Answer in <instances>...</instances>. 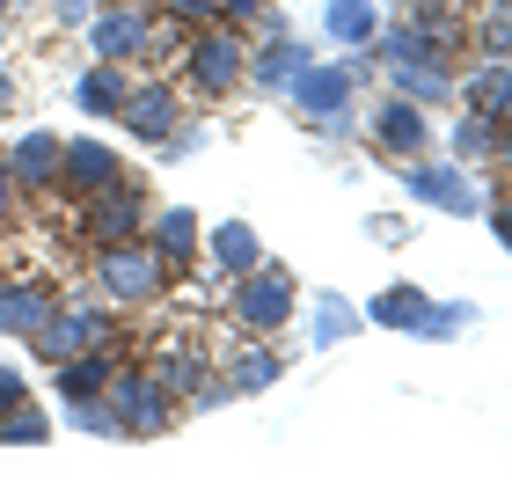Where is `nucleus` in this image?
<instances>
[{
    "label": "nucleus",
    "instance_id": "obj_29",
    "mask_svg": "<svg viewBox=\"0 0 512 483\" xmlns=\"http://www.w3.org/2000/svg\"><path fill=\"white\" fill-rule=\"evenodd\" d=\"M469 322H476V308H469V301H447V308L432 301V308H425V322H417L410 337H461Z\"/></svg>",
    "mask_w": 512,
    "mask_h": 483
},
{
    "label": "nucleus",
    "instance_id": "obj_27",
    "mask_svg": "<svg viewBox=\"0 0 512 483\" xmlns=\"http://www.w3.org/2000/svg\"><path fill=\"white\" fill-rule=\"evenodd\" d=\"M0 440H8V447H44V440H52V418L22 396L15 410H0Z\"/></svg>",
    "mask_w": 512,
    "mask_h": 483
},
{
    "label": "nucleus",
    "instance_id": "obj_14",
    "mask_svg": "<svg viewBox=\"0 0 512 483\" xmlns=\"http://www.w3.org/2000/svg\"><path fill=\"white\" fill-rule=\"evenodd\" d=\"M147 227H154L147 249L161 257V271H191V264H198L205 235H198V213H191V205H161V213H154Z\"/></svg>",
    "mask_w": 512,
    "mask_h": 483
},
{
    "label": "nucleus",
    "instance_id": "obj_37",
    "mask_svg": "<svg viewBox=\"0 0 512 483\" xmlns=\"http://www.w3.org/2000/svg\"><path fill=\"white\" fill-rule=\"evenodd\" d=\"M491 235H498V249H512V198H505L498 213H491Z\"/></svg>",
    "mask_w": 512,
    "mask_h": 483
},
{
    "label": "nucleus",
    "instance_id": "obj_9",
    "mask_svg": "<svg viewBox=\"0 0 512 483\" xmlns=\"http://www.w3.org/2000/svg\"><path fill=\"white\" fill-rule=\"evenodd\" d=\"M147 44H154V15L147 8H132V0H125V8H103V15H88V52H96V59H139V52H147Z\"/></svg>",
    "mask_w": 512,
    "mask_h": 483
},
{
    "label": "nucleus",
    "instance_id": "obj_6",
    "mask_svg": "<svg viewBox=\"0 0 512 483\" xmlns=\"http://www.w3.org/2000/svg\"><path fill=\"white\" fill-rule=\"evenodd\" d=\"M103 337H110V315H103L96 301H74V308H52V315H44V330H37L30 344H37L44 366H59V359H74V352H96Z\"/></svg>",
    "mask_w": 512,
    "mask_h": 483
},
{
    "label": "nucleus",
    "instance_id": "obj_34",
    "mask_svg": "<svg viewBox=\"0 0 512 483\" xmlns=\"http://www.w3.org/2000/svg\"><path fill=\"white\" fill-rule=\"evenodd\" d=\"M15 205H22V183L8 169V154H0V220H15Z\"/></svg>",
    "mask_w": 512,
    "mask_h": 483
},
{
    "label": "nucleus",
    "instance_id": "obj_39",
    "mask_svg": "<svg viewBox=\"0 0 512 483\" xmlns=\"http://www.w3.org/2000/svg\"><path fill=\"white\" fill-rule=\"evenodd\" d=\"M0 110H15V81L8 74H0Z\"/></svg>",
    "mask_w": 512,
    "mask_h": 483
},
{
    "label": "nucleus",
    "instance_id": "obj_20",
    "mask_svg": "<svg viewBox=\"0 0 512 483\" xmlns=\"http://www.w3.org/2000/svg\"><path fill=\"white\" fill-rule=\"evenodd\" d=\"M322 37L344 44V52H359V44L381 37V8L374 0H330V8H322Z\"/></svg>",
    "mask_w": 512,
    "mask_h": 483
},
{
    "label": "nucleus",
    "instance_id": "obj_21",
    "mask_svg": "<svg viewBox=\"0 0 512 483\" xmlns=\"http://www.w3.org/2000/svg\"><path fill=\"white\" fill-rule=\"evenodd\" d=\"M461 96H469V110H483L491 125H512V59H483Z\"/></svg>",
    "mask_w": 512,
    "mask_h": 483
},
{
    "label": "nucleus",
    "instance_id": "obj_1",
    "mask_svg": "<svg viewBox=\"0 0 512 483\" xmlns=\"http://www.w3.org/2000/svg\"><path fill=\"white\" fill-rule=\"evenodd\" d=\"M293 308H300V286H293L286 264H256V271H242V279H235V315H242V330L278 337V330L293 322Z\"/></svg>",
    "mask_w": 512,
    "mask_h": 483
},
{
    "label": "nucleus",
    "instance_id": "obj_38",
    "mask_svg": "<svg viewBox=\"0 0 512 483\" xmlns=\"http://www.w3.org/2000/svg\"><path fill=\"white\" fill-rule=\"evenodd\" d=\"M96 15V0H59V22H88Z\"/></svg>",
    "mask_w": 512,
    "mask_h": 483
},
{
    "label": "nucleus",
    "instance_id": "obj_36",
    "mask_svg": "<svg viewBox=\"0 0 512 483\" xmlns=\"http://www.w3.org/2000/svg\"><path fill=\"white\" fill-rule=\"evenodd\" d=\"M227 22H264V0H220Z\"/></svg>",
    "mask_w": 512,
    "mask_h": 483
},
{
    "label": "nucleus",
    "instance_id": "obj_4",
    "mask_svg": "<svg viewBox=\"0 0 512 483\" xmlns=\"http://www.w3.org/2000/svg\"><path fill=\"white\" fill-rule=\"evenodd\" d=\"M110 418H118V440H154V432H169V388H161L154 374H110L103 388Z\"/></svg>",
    "mask_w": 512,
    "mask_h": 483
},
{
    "label": "nucleus",
    "instance_id": "obj_24",
    "mask_svg": "<svg viewBox=\"0 0 512 483\" xmlns=\"http://www.w3.org/2000/svg\"><path fill=\"white\" fill-rule=\"evenodd\" d=\"M278 374H286V352H271V344H249V352L227 366V388H235V396H256V388H271Z\"/></svg>",
    "mask_w": 512,
    "mask_h": 483
},
{
    "label": "nucleus",
    "instance_id": "obj_31",
    "mask_svg": "<svg viewBox=\"0 0 512 483\" xmlns=\"http://www.w3.org/2000/svg\"><path fill=\"white\" fill-rule=\"evenodd\" d=\"M491 147H498V125L483 118V110H469V118L454 125V154L469 161V154H491Z\"/></svg>",
    "mask_w": 512,
    "mask_h": 483
},
{
    "label": "nucleus",
    "instance_id": "obj_10",
    "mask_svg": "<svg viewBox=\"0 0 512 483\" xmlns=\"http://www.w3.org/2000/svg\"><path fill=\"white\" fill-rule=\"evenodd\" d=\"M118 176H125V154H118V147H103V140H66V147H59V191L96 198V191H110Z\"/></svg>",
    "mask_w": 512,
    "mask_h": 483
},
{
    "label": "nucleus",
    "instance_id": "obj_13",
    "mask_svg": "<svg viewBox=\"0 0 512 483\" xmlns=\"http://www.w3.org/2000/svg\"><path fill=\"white\" fill-rule=\"evenodd\" d=\"M366 132H374V147L381 154H425L432 140V125H425V103H410V96H381L374 103V118H366Z\"/></svg>",
    "mask_w": 512,
    "mask_h": 483
},
{
    "label": "nucleus",
    "instance_id": "obj_19",
    "mask_svg": "<svg viewBox=\"0 0 512 483\" xmlns=\"http://www.w3.org/2000/svg\"><path fill=\"white\" fill-rule=\"evenodd\" d=\"M125 96H132V81H125V66H118V59H96V66H88V74L74 81V103L88 110V118H118Z\"/></svg>",
    "mask_w": 512,
    "mask_h": 483
},
{
    "label": "nucleus",
    "instance_id": "obj_41",
    "mask_svg": "<svg viewBox=\"0 0 512 483\" xmlns=\"http://www.w3.org/2000/svg\"><path fill=\"white\" fill-rule=\"evenodd\" d=\"M0 8H8V0H0Z\"/></svg>",
    "mask_w": 512,
    "mask_h": 483
},
{
    "label": "nucleus",
    "instance_id": "obj_16",
    "mask_svg": "<svg viewBox=\"0 0 512 483\" xmlns=\"http://www.w3.org/2000/svg\"><path fill=\"white\" fill-rule=\"evenodd\" d=\"M59 301L44 293L37 279H22V286H0V337H22L30 344L37 330H44V315H52Z\"/></svg>",
    "mask_w": 512,
    "mask_h": 483
},
{
    "label": "nucleus",
    "instance_id": "obj_8",
    "mask_svg": "<svg viewBox=\"0 0 512 483\" xmlns=\"http://www.w3.org/2000/svg\"><path fill=\"white\" fill-rule=\"evenodd\" d=\"M374 44H381V52H374L381 66H447L454 30H439L432 15H410V22H388Z\"/></svg>",
    "mask_w": 512,
    "mask_h": 483
},
{
    "label": "nucleus",
    "instance_id": "obj_17",
    "mask_svg": "<svg viewBox=\"0 0 512 483\" xmlns=\"http://www.w3.org/2000/svg\"><path fill=\"white\" fill-rule=\"evenodd\" d=\"M59 132H22V140L8 147V169H15V183L22 191H44V183H59Z\"/></svg>",
    "mask_w": 512,
    "mask_h": 483
},
{
    "label": "nucleus",
    "instance_id": "obj_35",
    "mask_svg": "<svg viewBox=\"0 0 512 483\" xmlns=\"http://www.w3.org/2000/svg\"><path fill=\"white\" fill-rule=\"evenodd\" d=\"M183 22H220V0H169Z\"/></svg>",
    "mask_w": 512,
    "mask_h": 483
},
{
    "label": "nucleus",
    "instance_id": "obj_2",
    "mask_svg": "<svg viewBox=\"0 0 512 483\" xmlns=\"http://www.w3.org/2000/svg\"><path fill=\"white\" fill-rule=\"evenodd\" d=\"M96 286L110 293V301L139 308V301H154V293L169 286V271H161V257L147 242H103L96 249Z\"/></svg>",
    "mask_w": 512,
    "mask_h": 483
},
{
    "label": "nucleus",
    "instance_id": "obj_28",
    "mask_svg": "<svg viewBox=\"0 0 512 483\" xmlns=\"http://www.w3.org/2000/svg\"><path fill=\"white\" fill-rule=\"evenodd\" d=\"M476 44L491 59H512V0H491V8H483V22H476Z\"/></svg>",
    "mask_w": 512,
    "mask_h": 483
},
{
    "label": "nucleus",
    "instance_id": "obj_7",
    "mask_svg": "<svg viewBox=\"0 0 512 483\" xmlns=\"http://www.w3.org/2000/svg\"><path fill=\"white\" fill-rule=\"evenodd\" d=\"M403 183H410L417 205H439V213H454V220H476L483 213V191L469 183L461 161H417V169H403Z\"/></svg>",
    "mask_w": 512,
    "mask_h": 483
},
{
    "label": "nucleus",
    "instance_id": "obj_11",
    "mask_svg": "<svg viewBox=\"0 0 512 483\" xmlns=\"http://www.w3.org/2000/svg\"><path fill=\"white\" fill-rule=\"evenodd\" d=\"M118 125L132 132V140L161 147V140H169V132L183 125V103H176V88H161V81H132V96H125V110H118Z\"/></svg>",
    "mask_w": 512,
    "mask_h": 483
},
{
    "label": "nucleus",
    "instance_id": "obj_5",
    "mask_svg": "<svg viewBox=\"0 0 512 483\" xmlns=\"http://www.w3.org/2000/svg\"><path fill=\"white\" fill-rule=\"evenodd\" d=\"M139 227H147V198H139V183H110V191H96V198H81V235L88 242H139Z\"/></svg>",
    "mask_w": 512,
    "mask_h": 483
},
{
    "label": "nucleus",
    "instance_id": "obj_23",
    "mask_svg": "<svg viewBox=\"0 0 512 483\" xmlns=\"http://www.w3.org/2000/svg\"><path fill=\"white\" fill-rule=\"evenodd\" d=\"M52 374H59V396L66 403H88V396H103V388H110V359L103 352H74V359H59Z\"/></svg>",
    "mask_w": 512,
    "mask_h": 483
},
{
    "label": "nucleus",
    "instance_id": "obj_15",
    "mask_svg": "<svg viewBox=\"0 0 512 483\" xmlns=\"http://www.w3.org/2000/svg\"><path fill=\"white\" fill-rule=\"evenodd\" d=\"M300 66H308V52H300V44H293L286 30H271V44H264V52H249L242 74H249L256 88H264V96H286V88L300 81Z\"/></svg>",
    "mask_w": 512,
    "mask_h": 483
},
{
    "label": "nucleus",
    "instance_id": "obj_12",
    "mask_svg": "<svg viewBox=\"0 0 512 483\" xmlns=\"http://www.w3.org/2000/svg\"><path fill=\"white\" fill-rule=\"evenodd\" d=\"M242 66H249V44L235 30H205L191 37V81L205 88V96H227V88L242 81Z\"/></svg>",
    "mask_w": 512,
    "mask_h": 483
},
{
    "label": "nucleus",
    "instance_id": "obj_40",
    "mask_svg": "<svg viewBox=\"0 0 512 483\" xmlns=\"http://www.w3.org/2000/svg\"><path fill=\"white\" fill-rule=\"evenodd\" d=\"M498 154H505V161H512V125H498Z\"/></svg>",
    "mask_w": 512,
    "mask_h": 483
},
{
    "label": "nucleus",
    "instance_id": "obj_18",
    "mask_svg": "<svg viewBox=\"0 0 512 483\" xmlns=\"http://www.w3.org/2000/svg\"><path fill=\"white\" fill-rule=\"evenodd\" d=\"M425 308H432V293H425V286H417V279H395V286H381L359 315H366V322H381V330H417V322H425Z\"/></svg>",
    "mask_w": 512,
    "mask_h": 483
},
{
    "label": "nucleus",
    "instance_id": "obj_32",
    "mask_svg": "<svg viewBox=\"0 0 512 483\" xmlns=\"http://www.w3.org/2000/svg\"><path fill=\"white\" fill-rule=\"evenodd\" d=\"M74 432H96V440H118V418H110V403H103V396L74 403Z\"/></svg>",
    "mask_w": 512,
    "mask_h": 483
},
{
    "label": "nucleus",
    "instance_id": "obj_3",
    "mask_svg": "<svg viewBox=\"0 0 512 483\" xmlns=\"http://www.w3.org/2000/svg\"><path fill=\"white\" fill-rule=\"evenodd\" d=\"M352 81H359V66H315L308 59L286 96H293V110L315 132H344V125H352Z\"/></svg>",
    "mask_w": 512,
    "mask_h": 483
},
{
    "label": "nucleus",
    "instance_id": "obj_22",
    "mask_svg": "<svg viewBox=\"0 0 512 483\" xmlns=\"http://www.w3.org/2000/svg\"><path fill=\"white\" fill-rule=\"evenodd\" d=\"M264 264V235H256L249 220H220L213 227V271H227V279H242V271Z\"/></svg>",
    "mask_w": 512,
    "mask_h": 483
},
{
    "label": "nucleus",
    "instance_id": "obj_25",
    "mask_svg": "<svg viewBox=\"0 0 512 483\" xmlns=\"http://www.w3.org/2000/svg\"><path fill=\"white\" fill-rule=\"evenodd\" d=\"M388 81H395V96H410V103H447L454 96L447 66H388Z\"/></svg>",
    "mask_w": 512,
    "mask_h": 483
},
{
    "label": "nucleus",
    "instance_id": "obj_26",
    "mask_svg": "<svg viewBox=\"0 0 512 483\" xmlns=\"http://www.w3.org/2000/svg\"><path fill=\"white\" fill-rule=\"evenodd\" d=\"M359 330H366V315L344 301V293H322L315 301V344H352Z\"/></svg>",
    "mask_w": 512,
    "mask_h": 483
},
{
    "label": "nucleus",
    "instance_id": "obj_33",
    "mask_svg": "<svg viewBox=\"0 0 512 483\" xmlns=\"http://www.w3.org/2000/svg\"><path fill=\"white\" fill-rule=\"evenodd\" d=\"M366 235H374V242H410V220H395V213H381V220H366Z\"/></svg>",
    "mask_w": 512,
    "mask_h": 483
},
{
    "label": "nucleus",
    "instance_id": "obj_30",
    "mask_svg": "<svg viewBox=\"0 0 512 483\" xmlns=\"http://www.w3.org/2000/svg\"><path fill=\"white\" fill-rule=\"evenodd\" d=\"M154 381L169 388V396H191V388L205 381V366H198V352H169V359L154 366Z\"/></svg>",
    "mask_w": 512,
    "mask_h": 483
}]
</instances>
